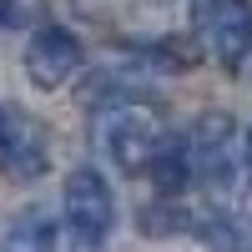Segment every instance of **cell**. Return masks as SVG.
<instances>
[{"label": "cell", "mask_w": 252, "mask_h": 252, "mask_svg": "<svg viewBox=\"0 0 252 252\" xmlns=\"http://www.w3.org/2000/svg\"><path fill=\"white\" fill-rule=\"evenodd\" d=\"M0 172L15 182H31L46 172V141H40L35 121L5 106H0Z\"/></svg>", "instance_id": "obj_6"}, {"label": "cell", "mask_w": 252, "mask_h": 252, "mask_svg": "<svg viewBox=\"0 0 252 252\" xmlns=\"http://www.w3.org/2000/svg\"><path fill=\"white\" fill-rule=\"evenodd\" d=\"M111 222H116V202H111L106 177L96 166L71 172V182H66V227H71V237L81 247H101Z\"/></svg>", "instance_id": "obj_3"}, {"label": "cell", "mask_w": 252, "mask_h": 252, "mask_svg": "<svg viewBox=\"0 0 252 252\" xmlns=\"http://www.w3.org/2000/svg\"><path fill=\"white\" fill-rule=\"evenodd\" d=\"M197 40L212 51L227 71H237L252 51V5L247 0H192Z\"/></svg>", "instance_id": "obj_2"}, {"label": "cell", "mask_w": 252, "mask_h": 252, "mask_svg": "<svg viewBox=\"0 0 252 252\" xmlns=\"http://www.w3.org/2000/svg\"><path fill=\"white\" fill-rule=\"evenodd\" d=\"M10 20H15V0H0V31H5Z\"/></svg>", "instance_id": "obj_9"}, {"label": "cell", "mask_w": 252, "mask_h": 252, "mask_svg": "<svg viewBox=\"0 0 252 252\" xmlns=\"http://www.w3.org/2000/svg\"><path fill=\"white\" fill-rule=\"evenodd\" d=\"M0 252H56V227H51V217H40V212L15 217Z\"/></svg>", "instance_id": "obj_7"}, {"label": "cell", "mask_w": 252, "mask_h": 252, "mask_svg": "<svg viewBox=\"0 0 252 252\" xmlns=\"http://www.w3.org/2000/svg\"><path fill=\"white\" fill-rule=\"evenodd\" d=\"M166 136L157 131V121H146L141 111H121L106 121V152L121 172H152V161L161 157Z\"/></svg>", "instance_id": "obj_5"}, {"label": "cell", "mask_w": 252, "mask_h": 252, "mask_svg": "<svg viewBox=\"0 0 252 252\" xmlns=\"http://www.w3.org/2000/svg\"><path fill=\"white\" fill-rule=\"evenodd\" d=\"M81 71V40L66 31V26H40L26 46V76L31 86L40 91H56Z\"/></svg>", "instance_id": "obj_4"}, {"label": "cell", "mask_w": 252, "mask_h": 252, "mask_svg": "<svg viewBox=\"0 0 252 252\" xmlns=\"http://www.w3.org/2000/svg\"><path fill=\"white\" fill-rule=\"evenodd\" d=\"M187 157H192V177L212 182V187H232L242 177V166L252 157V141L242 136V126L227 116V111H212L192 126L187 136Z\"/></svg>", "instance_id": "obj_1"}, {"label": "cell", "mask_w": 252, "mask_h": 252, "mask_svg": "<svg viewBox=\"0 0 252 252\" xmlns=\"http://www.w3.org/2000/svg\"><path fill=\"white\" fill-rule=\"evenodd\" d=\"M146 177L157 182V192H182V187L192 182V157H187V141H166Z\"/></svg>", "instance_id": "obj_8"}]
</instances>
